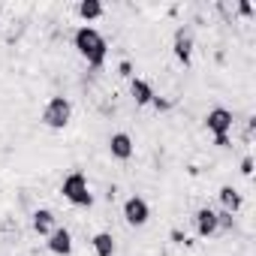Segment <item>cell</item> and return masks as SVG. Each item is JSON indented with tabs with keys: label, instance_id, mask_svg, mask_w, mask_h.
I'll return each mask as SVG.
<instances>
[{
	"label": "cell",
	"instance_id": "obj_1",
	"mask_svg": "<svg viewBox=\"0 0 256 256\" xmlns=\"http://www.w3.org/2000/svg\"><path fill=\"white\" fill-rule=\"evenodd\" d=\"M76 48H78V54L90 64V66H102L106 64V54H108V42H106V36L96 30V28H78L76 30Z\"/></svg>",
	"mask_w": 256,
	"mask_h": 256
},
{
	"label": "cell",
	"instance_id": "obj_2",
	"mask_svg": "<svg viewBox=\"0 0 256 256\" xmlns=\"http://www.w3.org/2000/svg\"><path fill=\"white\" fill-rule=\"evenodd\" d=\"M60 193H64V199H66L70 205H78V208H90V205H94V193H90V187H88L84 172H70V175L64 178V184H60Z\"/></svg>",
	"mask_w": 256,
	"mask_h": 256
},
{
	"label": "cell",
	"instance_id": "obj_3",
	"mask_svg": "<svg viewBox=\"0 0 256 256\" xmlns=\"http://www.w3.org/2000/svg\"><path fill=\"white\" fill-rule=\"evenodd\" d=\"M72 118V102L66 96H52L42 108V124L52 126V130H64Z\"/></svg>",
	"mask_w": 256,
	"mask_h": 256
},
{
	"label": "cell",
	"instance_id": "obj_4",
	"mask_svg": "<svg viewBox=\"0 0 256 256\" xmlns=\"http://www.w3.org/2000/svg\"><path fill=\"white\" fill-rule=\"evenodd\" d=\"M124 220L130 223V226H145L151 220V208L142 196H130L124 202Z\"/></svg>",
	"mask_w": 256,
	"mask_h": 256
},
{
	"label": "cell",
	"instance_id": "obj_5",
	"mask_svg": "<svg viewBox=\"0 0 256 256\" xmlns=\"http://www.w3.org/2000/svg\"><path fill=\"white\" fill-rule=\"evenodd\" d=\"M232 112L229 108H211L208 114H205V126H208V133H214V136H229V130H232Z\"/></svg>",
	"mask_w": 256,
	"mask_h": 256
},
{
	"label": "cell",
	"instance_id": "obj_6",
	"mask_svg": "<svg viewBox=\"0 0 256 256\" xmlns=\"http://www.w3.org/2000/svg\"><path fill=\"white\" fill-rule=\"evenodd\" d=\"M48 250H52L54 256H70V253H72V235H70V229L58 226V229L48 235Z\"/></svg>",
	"mask_w": 256,
	"mask_h": 256
},
{
	"label": "cell",
	"instance_id": "obj_7",
	"mask_svg": "<svg viewBox=\"0 0 256 256\" xmlns=\"http://www.w3.org/2000/svg\"><path fill=\"white\" fill-rule=\"evenodd\" d=\"M108 151H112L114 160H130L133 151H136V145H133V139L126 136V133H114V136L108 139Z\"/></svg>",
	"mask_w": 256,
	"mask_h": 256
},
{
	"label": "cell",
	"instance_id": "obj_8",
	"mask_svg": "<svg viewBox=\"0 0 256 256\" xmlns=\"http://www.w3.org/2000/svg\"><path fill=\"white\" fill-rule=\"evenodd\" d=\"M196 232H199L202 238L217 235V211H211V208H199V211H196Z\"/></svg>",
	"mask_w": 256,
	"mask_h": 256
},
{
	"label": "cell",
	"instance_id": "obj_9",
	"mask_svg": "<svg viewBox=\"0 0 256 256\" xmlns=\"http://www.w3.org/2000/svg\"><path fill=\"white\" fill-rule=\"evenodd\" d=\"M175 58L181 60V64H190V58H193V36H190V30H178L175 34Z\"/></svg>",
	"mask_w": 256,
	"mask_h": 256
},
{
	"label": "cell",
	"instance_id": "obj_10",
	"mask_svg": "<svg viewBox=\"0 0 256 256\" xmlns=\"http://www.w3.org/2000/svg\"><path fill=\"white\" fill-rule=\"evenodd\" d=\"M130 94H133V100H136V106H148V102H154V88L145 82V78H133L130 82Z\"/></svg>",
	"mask_w": 256,
	"mask_h": 256
},
{
	"label": "cell",
	"instance_id": "obj_11",
	"mask_svg": "<svg viewBox=\"0 0 256 256\" xmlns=\"http://www.w3.org/2000/svg\"><path fill=\"white\" fill-rule=\"evenodd\" d=\"M34 229L40 232V235H52L58 226H54V214L48 211V208H40V211H34Z\"/></svg>",
	"mask_w": 256,
	"mask_h": 256
},
{
	"label": "cell",
	"instance_id": "obj_12",
	"mask_svg": "<svg viewBox=\"0 0 256 256\" xmlns=\"http://www.w3.org/2000/svg\"><path fill=\"white\" fill-rule=\"evenodd\" d=\"M220 202H223V211H229V214H235V211H241V193L235 190V187H220Z\"/></svg>",
	"mask_w": 256,
	"mask_h": 256
},
{
	"label": "cell",
	"instance_id": "obj_13",
	"mask_svg": "<svg viewBox=\"0 0 256 256\" xmlns=\"http://www.w3.org/2000/svg\"><path fill=\"white\" fill-rule=\"evenodd\" d=\"M90 244H94L96 256H114V238H112L108 232H96Z\"/></svg>",
	"mask_w": 256,
	"mask_h": 256
},
{
	"label": "cell",
	"instance_id": "obj_14",
	"mask_svg": "<svg viewBox=\"0 0 256 256\" xmlns=\"http://www.w3.org/2000/svg\"><path fill=\"white\" fill-rule=\"evenodd\" d=\"M78 16L84 22H94V18L102 16V4H100V0H82V4H78Z\"/></svg>",
	"mask_w": 256,
	"mask_h": 256
},
{
	"label": "cell",
	"instance_id": "obj_15",
	"mask_svg": "<svg viewBox=\"0 0 256 256\" xmlns=\"http://www.w3.org/2000/svg\"><path fill=\"white\" fill-rule=\"evenodd\" d=\"M232 226H235V217H232L229 211H217V232L232 229Z\"/></svg>",
	"mask_w": 256,
	"mask_h": 256
},
{
	"label": "cell",
	"instance_id": "obj_16",
	"mask_svg": "<svg viewBox=\"0 0 256 256\" xmlns=\"http://www.w3.org/2000/svg\"><path fill=\"white\" fill-rule=\"evenodd\" d=\"M241 172H244V175H253V157H244V160H241Z\"/></svg>",
	"mask_w": 256,
	"mask_h": 256
},
{
	"label": "cell",
	"instance_id": "obj_17",
	"mask_svg": "<svg viewBox=\"0 0 256 256\" xmlns=\"http://www.w3.org/2000/svg\"><path fill=\"white\" fill-rule=\"evenodd\" d=\"M238 12H241V16H253V6L247 4V0H241V4H238Z\"/></svg>",
	"mask_w": 256,
	"mask_h": 256
},
{
	"label": "cell",
	"instance_id": "obj_18",
	"mask_svg": "<svg viewBox=\"0 0 256 256\" xmlns=\"http://www.w3.org/2000/svg\"><path fill=\"white\" fill-rule=\"evenodd\" d=\"M120 76H133V64L130 60H120Z\"/></svg>",
	"mask_w": 256,
	"mask_h": 256
},
{
	"label": "cell",
	"instance_id": "obj_19",
	"mask_svg": "<svg viewBox=\"0 0 256 256\" xmlns=\"http://www.w3.org/2000/svg\"><path fill=\"white\" fill-rule=\"evenodd\" d=\"M214 145L217 148H229V136H214Z\"/></svg>",
	"mask_w": 256,
	"mask_h": 256
},
{
	"label": "cell",
	"instance_id": "obj_20",
	"mask_svg": "<svg viewBox=\"0 0 256 256\" xmlns=\"http://www.w3.org/2000/svg\"><path fill=\"white\" fill-rule=\"evenodd\" d=\"M0 12H4V6H0Z\"/></svg>",
	"mask_w": 256,
	"mask_h": 256
}]
</instances>
